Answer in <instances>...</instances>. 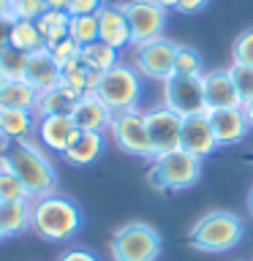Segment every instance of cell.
<instances>
[{"mask_svg":"<svg viewBox=\"0 0 253 261\" xmlns=\"http://www.w3.org/2000/svg\"><path fill=\"white\" fill-rule=\"evenodd\" d=\"M79 60L87 65L90 71H98V73H106L109 68L120 63V52L117 49H112L109 44H104V41H93V44L82 46L79 49Z\"/></svg>","mask_w":253,"mask_h":261,"instance_id":"cell-25","label":"cell"},{"mask_svg":"<svg viewBox=\"0 0 253 261\" xmlns=\"http://www.w3.org/2000/svg\"><path fill=\"white\" fill-rule=\"evenodd\" d=\"M199 177H201V161L185 150L155 155L150 161V171H147V179L158 193L188 191V188L199 182Z\"/></svg>","mask_w":253,"mask_h":261,"instance_id":"cell-4","label":"cell"},{"mask_svg":"<svg viewBox=\"0 0 253 261\" xmlns=\"http://www.w3.org/2000/svg\"><path fill=\"white\" fill-rule=\"evenodd\" d=\"M95 95L109 106L112 112H125V109H139L142 101V76L134 65L117 63L101 76L95 87Z\"/></svg>","mask_w":253,"mask_h":261,"instance_id":"cell-6","label":"cell"},{"mask_svg":"<svg viewBox=\"0 0 253 261\" xmlns=\"http://www.w3.org/2000/svg\"><path fill=\"white\" fill-rule=\"evenodd\" d=\"M242 112H245V117H248L250 128H253V98H250V101H245V103H242Z\"/></svg>","mask_w":253,"mask_h":261,"instance_id":"cell-40","label":"cell"},{"mask_svg":"<svg viewBox=\"0 0 253 261\" xmlns=\"http://www.w3.org/2000/svg\"><path fill=\"white\" fill-rule=\"evenodd\" d=\"M0 231L6 240L30 231V201H0Z\"/></svg>","mask_w":253,"mask_h":261,"instance_id":"cell-23","label":"cell"},{"mask_svg":"<svg viewBox=\"0 0 253 261\" xmlns=\"http://www.w3.org/2000/svg\"><path fill=\"white\" fill-rule=\"evenodd\" d=\"M245 237V223L229 210H210L188 231V242L199 253H226L237 248Z\"/></svg>","mask_w":253,"mask_h":261,"instance_id":"cell-3","label":"cell"},{"mask_svg":"<svg viewBox=\"0 0 253 261\" xmlns=\"http://www.w3.org/2000/svg\"><path fill=\"white\" fill-rule=\"evenodd\" d=\"M77 134L79 128L73 125L71 114H46V117H38L36 122V139L41 142V147H46L57 155L68 150V144L77 139Z\"/></svg>","mask_w":253,"mask_h":261,"instance_id":"cell-14","label":"cell"},{"mask_svg":"<svg viewBox=\"0 0 253 261\" xmlns=\"http://www.w3.org/2000/svg\"><path fill=\"white\" fill-rule=\"evenodd\" d=\"M229 76H232L237 93H240L242 103L253 98V65H240V63H232L229 65Z\"/></svg>","mask_w":253,"mask_h":261,"instance_id":"cell-31","label":"cell"},{"mask_svg":"<svg viewBox=\"0 0 253 261\" xmlns=\"http://www.w3.org/2000/svg\"><path fill=\"white\" fill-rule=\"evenodd\" d=\"M46 11V0H11V19H30L36 22L41 14Z\"/></svg>","mask_w":253,"mask_h":261,"instance_id":"cell-33","label":"cell"},{"mask_svg":"<svg viewBox=\"0 0 253 261\" xmlns=\"http://www.w3.org/2000/svg\"><path fill=\"white\" fill-rule=\"evenodd\" d=\"M0 201H33L22 179L11 171L8 155H0Z\"/></svg>","mask_w":253,"mask_h":261,"instance_id":"cell-27","label":"cell"},{"mask_svg":"<svg viewBox=\"0 0 253 261\" xmlns=\"http://www.w3.org/2000/svg\"><path fill=\"white\" fill-rule=\"evenodd\" d=\"M71 120L79 130H101L104 134L112 122V109L95 93H85L79 98V103L73 106Z\"/></svg>","mask_w":253,"mask_h":261,"instance_id":"cell-17","label":"cell"},{"mask_svg":"<svg viewBox=\"0 0 253 261\" xmlns=\"http://www.w3.org/2000/svg\"><path fill=\"white\" fill-rule=\"evenodd\" d=\"M163 250V240L158 228L150 223L134 220V223L120 226L109 240L112 261H158Z\"/></svg>","mask_w":253,"mask_h":261,"instance_id":"cell-5","label":"cell"},{"mask_svg":"<svg viewBox=\"0 0 253 261\" xmlns=\"http://www.w3.org/2000/svg\"><path fill=\"white\" fill-rule=\"evenodd\" d=\"M49 49V55L55 57V63L57 65H65V63H71V60H77L79 57V44L73 38H63V41H57V44H52V46H46Z\"/></svg>","mask_w":253,"mask_h":261,"instance_id":"cell-34","label":"cell"},{"mask_svg":"<svg viewBox=\"0 0 253 261\" xmlns=\"http://www.w3.org/2000/svg\"><path fill=\"white\" fill-rule=\"evenodd\" d=\"M155 3H158L161 8H166V11H171V8L177 6V0H155Z\"/></svg>","mask_w":253,"mask_h":261,"instance_id":"cell-42","label":"cell"},{"mask_svg":"<svg viewBox=\"0 0 253 261\" xmlns=\"http://www.w3.org/2000/svg\"><path fill=\"white\" fill-rule=\"evenodd\" d=\"M95 19H98V41L109 44L112 49H117V52L134 46L131 44L128 19H125V14H122L120 3H104L101 11L95 14Z\"/></svg>","mask_w":253,"mask_h":261,"instance_id":"cell-15","label":"cell"},{"mask_svg":"<svg viewBox=\"0 0 253 261\" xmlns=\"http://www.w3.org/2000/svg\"><path fill=\"white\" fill-rule=\"evenodd\" d=\"M201 85H204V101H207V112L212 109H237L242 106V98L237 93L229 68L223 71H204L201 73Z\"/></svg>","mask_w":253,"mask_h":261,"instance_id":"cell-16","label":"cell"},{"mask_svg":"<svg viewBox=\"0 0 253 261\" xmlns=\"http://www.w3.org/2000/svg\"><path fill=\"white\" fill-rule=\"evenodd\" d=\"M3 240H6V237H3V231H0V242H3Z\"/></svg>","mask_w":253,"mask_h":261,"instance_id":"cell-45","label":"cell"},{"mask_svg":"<svg viewBox=\"0 0 253 261\" xmlns=\"http://www.w3.org/2000/svg\"><path fill=\"white\" fill-rule=\"evenodd\" d=\"M207 117H210L212 134L218 139V147L240 144L253 130L248 117H245V112H242V106H237V109H212V112H207Z\"/></svg>","mask_w":253,"mask_h":261,"instance_id":"cell-13","label":"cell"},{"mask_svg":"<svg viewBox=\"0 0 253 261\" xmlns=\"http://www.w3.org/2000/svg\"><path fill=\"white\" fill-rule=\"evenodd\" d=\"M6 82H8V79H6V73H3V71H0V90H3V87H6Z\"/></svg>","mask_w":253,"mask_h":261,"instance_id":"cell-44","label":"cell"},{"mask_svg":"<svg viewBox=\"0 0 253 261\" xmlns=\"http://www.w3.org/2000/svg\"><path fill=\"white\" fill-rule=\"evenodd\" d=\"M180 150L191 152L193 158H210L218 150V139L212 134L210 117L207 114H193L183 120V134H180Z\"/></svg>","mask_w":253,"mask_h":261,"instance_id":"cell-12","label":"cell"},{"mask_svg":"<svg viewBox=\"0 0 253 261\" xmlns=\"http://www.w3.org/2000/svg\"><path fill=\"white\" fill-rule=\"evenodd\" d=\"M36 112L24 109H0V136L8 142H19V139L36 136Z\"/></svg>","mask_w":253,"mask_h":261,"instance_id":"cell-21","label":"cell"},{"mask_svg":"<svg viewBox=\"0 0 253 261\" xmlns=\"http://www.w3.org/2000/svg\"><path fill=\"white\" fill-rule=\"evenodd\" d=\"M82 93H77L73 87L68 85H57L52 90H44L38 93V101H36V117H46V114H71L73 106L79 103Z\"/></svg>","mask_w":253,"mask_h":261,"instance_id":"cell-20","label":"cell"},{"mask_svg":"<svg viewBox=\"0 0 253 261\" xmlns=\"http://www.w3.org/2000/svg\"><path fill=\"white\" fill-rule=\"evenodd\" d=\"M248 212H250V215H253V188H250V191H248Z\"/></svg>","mask_w":253,"mask_h":261,"instance_id":"cell-43","label":"cell"},{"mask_svg":"<svg viewBox=\"0 0 253 261\" xmlns=\"http://www.w3.org/2000/svg\"><path fill=\"white\" fill-rule=\"evenodd\" d=\"M8 44H11L14 49H19V52L30 55V52H38V49L46 46L44 36L38 33L36 22L30 19H16L11 24V30H8Z\"/></svg>","mask_w":253,"mask_h":261,"instance_id":"cell-24","label":"cell"},{"mask_svg":"<svg viewBox=\"0 0 253 261\" xmlns=\"http://www.w3.org/2000/svg\"><path fill=\"white\" fill-rule=\"evenodd\" d=\"M8 30H11V22L0 19V46H6V44H8Z\"/></svg>","mask_w":253,"mask_h":261,"instance_id":"cell-39","label":"cell"},{"mask_svg":"<svg viewBox=\"0 0 253 261\" xmlns=\"http://www.w3.org/2000/svg\"><path fill=\"white\" fill-rule=\"evenodd\" d=\"M144 128L153 144V158L171 150H180V134H183V117L171 112L166 103H158L144 112Z\"/></svg>","mask_w":253,"mask_h":261,"instance_id":"cell-11","label":"cell"},{"mask_svg":"<svg viewBox=\"0 0 253 261\" xmlns=\"http://www.w3.org/2000/svg\"><path fill=\"white\" fill-rule=\"evenodd\" d=\"M210 0H177V11H183V14H196V11H201L204 6H207Z\"/></svg>","mask_w":253,"mask_h":261,"instance_id":"cell-37","label":"cell"},{"mask_svg":"<svg viewBox=\"0 0 253 261\" xmlns=\"http://www.w3.org/2000/svg\"><path fill=\"white\" fill-rule=\"evenodd\" d=\"M104 6V0H71L68 6V14L71 16H79V14H98Z\"/></svg>","mask_w":253,"mask_h":261,"instance_id":"cell-35","label":"cell"},{"mask_svg":"<svg viewBox=\"0 0 253 261\" xmlns=\"http://www.w3.org/2000/svg\"><path fill=\"white\" fill-rule=\"evenodd\" d=\"M6 155H8V163H11V171L28 188L30 199L57 193V169L36 136L11 142Z\"/></svg>","mask_w":253,"mask_h":261,"instance_id":"cell-1","label":"cell"},{"mask_svg":"<svg viewBox=\"0 0 253 261\" xmlns=\"http://www.w3.org/2000/svg\"><path fill=\"white\" fill-rule=\"evenodd\" d=\"M174 73L177 76H201L204 73V60L193 46L177 44L174 52Z\"/></svg>","mask_w":253,"mask_h":261,"instance_id":"cell-28","label":"cell"},{"mask_svg":"<svg viewBox=\"0 0 253 261\" xmlns=\"http://www.w3.org/2000/svg\"><path fill=\"white\" fill-rule=\"evenodd\" d=\"M24 65H28V55L14 49L11 44L0 46V71L6 73V79H22Z\"/></svg>","mask_w":253,"mask_h":261,"instance_id":"cell-30","label":"cell"},{"mask_svg":"<svg viewBox=\"0 0 253 261\" xmlns=\"http://www.w3.org/2000/svg\"><path fill=\"white\" fill-rule=\"evenodd\" d=\"M57 261H98V256L87 248H65L57 256Z\"/></svg>","mask_w":253,"mask_h":261,"instance_id":"cell-36","label":"cell"},{"mask_svg":"<svg viewBox=\"0 0 253 261\" xmlns=\"http://www.w3.org/2000/svg\"><path fill=\"white\" fill-rule=\"evenodd\" d=\"M8 11H11V0H0V19H6Z\"/></svg>","mask_w":253,"mask_h":261,"instance_id":"cell-41","label":"cell"},{"mask_svg":"<svg viewBox=\"0 0 253 261\" xmlns=\"http://www.w3.org/2000/svg\"><path fill=\"white\" fill-rule=\"evenodd\" d=\"M163 103L180 117H193V114H207V101H204V85L201 76H171L163 82Z\"/></svg>","mask_w":253,"mask_h":261,"instance_id":"cell-10","label":"cell"},{"mask_svg":"<svg viewBox=\"0 0 253 261\" xmlns=\"http://www.w3.org/2000/svg\"><path fill=\"white\" fill-rule=\"evenodd\" d=\"M109 136L122 152L134 155V158L153 161V144L144 128V112L142 109H125V112H112L109 122Z\"/></svg>","mask_w":253,"mask_h":261,"instance_id":"cell-7","label":"cell"},{"mask_svg":"<svg viewBox=\"0 0 253 261\" xmlns=\"http://www.w3.org/2000/svg\"><path fill=\"white\" fill-rule=\"evenodd\" d=\"M68 22H71V14L68 11H55V8H46V11L36 19V28H38L41 36H44L46 46H52V44H57V41L68 38Z\"/></svg>","mask_w":253,"mask_h":261,"instance_id":"cell-26","label":"cell"},{"mask_svg":"<svg viewBox=\"0 0 253 261\" xmlns=\"http://www.w3.org/2000/svg\"><path fill=\"white\" fill-rule=\"evenodd\" d=\"M82 228V210L68 196L49 193L30 201V231L44 242H68Z\"/></svg>","mask_w":253,"mask_h":261,"instance_id":"cell-2","label":"cell"},{"mask_svg":"<svg viewBox=\"0 0 253 261\" xmlns=\"http://www.w3.org/2000/svg\"><path fill=\"white\" fill-rule=\"evenodd\" d=\"M71 0H46V8H55V11H68Z\"/></svg>","mask_w":253,"mask_h":261,"instance_id":"cell-38","label":"cell"},{"mask_svg":"<svg viewBox=\"0 0 253 261\" xmlns=\"http://www.w3.org/2000/svg\"><path fill=\"white\" fill-rule=\"evenodd\" d=\"M22 79H28L38 93L60 85V65L55 63V57L49 55L46 46L28 55V65H24V76Z\"/></svg>","mask_w":253,"mask_h":261,"instance_id":"cell-18","label":"cell"},{"mask_svg":"<svg viewBox=\"0 0 253 261\" xmlns=\"http://www.w3.org/2000/svg\"><path fill=\"white\" fill-rule=\"evenodd\" d=\"M232 63L253 65V28L242 30L232 44Z\"/></svg>","mask_w":253,"mask_h":261,"instance_id":"cell-32","label":"cell"},{"mask_svg":"<svg viewBox=\"0 0 253 261\" xmlns=\"http://www.w3.org/2000/svg\"><path fill=\"white\" fill-rule=\"evenodd\" d=\"M106 139L101 130H79L77 139L68 144V150L63 152V158L71 163V166H90L101 158Z\"/></svg>","mask_w":253,"mask_h":261,"instance_id":"cell-19","label":"cell"},{"mask_svg":"<svg viewBox=\"0 0 253 261\" xmlns=\"http://www.w3.org/2000/svg\"><path fill=\"white\" fill-rule=\"evenodd\" d=\"M68 38H73L79 46H87V44H93V41H98V19H95V14L71 16Z\"/></svg>","mask_w":253,"mask_h":261,"instance_id":"cell-29","label":"cell"},{"mask_svg":"<svg viewBox=\"0 0 253 261\" xmlns=\"http://www.w3.org/2000/svg\"><path fill=\"white\" fill-rule=\"evenodd\" d=\"M122 6V14L128 19L131 28V44L142 46L147 41L163 38V30H166V8H161L155 0H125Z\"/></svg>","mask_w":253,"mask_h":261,"instance_id":"cell-8","label":"cell"},{"mask_svg":"<svg viewBox=\"0 0 253 261\" xmlns=\"http://www.w3.org/2000/svg\"><path fill=\"white\" fill-rule=\"evenodd\" d=\"M174 52H177V44L163 36V38L147 41L142 46H134L131 65L139 71L142 79L166 82L171 73H174Z\"/></svg>","mask_w":253,"mask_h":261,"instance_id":"cell-9","label":"cell"},{"mask_svg":"<svg viewBox=\"0 0 253 261\" xmlns=\"http://www.w3.org/2000/svg\"><path fill=\"white\" fill-rule=\"evenodd\" d=\"M38 90L28 79H8L6 87L0 90V109H24L36 112Z\"/></svg>","mask_w":253,"mask_h":261,"instance_id":"cell-22","label":"cell"}]
</instances>
